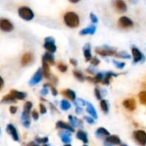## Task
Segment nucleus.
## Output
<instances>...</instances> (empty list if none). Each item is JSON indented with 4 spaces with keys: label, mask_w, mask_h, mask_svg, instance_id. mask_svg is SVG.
<instances>
[{
    "label": "nucleus",
    "mask_w": 146,
    "mask_h": 146,
    "mask_svg": "<svg viewBox=\"0 0 146 146\" xmlns=\"http://www.w3.org/2000/svg\"><path fill=\"white\" fill-rule=\"evenodd\" d=\"M64 21L69 27H76L80 24V18L74 12H68L64 15Z\"/></svg>",
    "instance_id": "obj_1"
},
{
    "label": "nucleus",
    "mask_w": 146,
    "mask_h": 146,
    "mask_svg": "<svg viewBox=\"0 0 146 146\" xmlns=\"http://www.w3.org/2000/svg\"><path fill=\"white\" fill-rule=\"evenodd\" d=\"M18 13H19V15L26 21H30L34 17V14L32 11V9L25 6L19 8Z\"/></svg>",
    "instance_id": "obj_2"
},
{
    "label": "nucleus",
    "mask_w": 146,
    "mask_h": 146,
    "mask_svg": "<svg viewBox=\"0 0 146 146\" xmlns=\"http://www.w3.org/2000/svg\"><path fill=\"white\" fill-rule=\"evenodd\" d=\"M134 139L138 141V143L142 146L146 145V133L144 131L139 130L133 133Z\"/></svg>",
    "instance_id": "obj_3"
},
{
    "label": "nucleus",
    "mask_w": 146,
    "mask_h": 146,
    "mask_svg": "<svg viewBox=\"0 0 146 146\" xmlns=\"http://www.w3.org/2000/svg\"><path fill=\"white\" fill-rule=\"evenodd\" d=\"M44 46L50 53H53V52H55L56 50V46L55 44V39L52 37H47V38H45Z\"/></svg>",
    "instance_id": "obj_4"
},
{
    "label": "nucleus",
    "mask_w": 146,
    "mask_h": 146,
    "mask_svg": "<svg viewBox=\"0 0 146 146\" xmlns=\"http://www.w3.org/2000/svg\"><path fill=\"white\" fill-rule=\"evenodd\" d=\"M43 69L39 68L33 75V77L31 78V80H29V85L30 86H34L36 84H38L41 80H42V77H43Z\"/></svg>",
    "instance_id": "obj_5"
},
{
    "label": "nucleus",
    "mask_w": 146,
    "mask_h": 146,
    "mask_svg": "<svg viewBox=\"0 0 146 146\" xmlns=\"http://www.w3.org/2000/svg\"><path fill=\"white\" fill-rule=\"evenodd\" d=\"M96 52L101 56H113L116 54V50L115 49H112V48H110V47H107V48H101V49H97L96 50Z\"/></svg>",
    "instance_id": "obj_6"
},
{
    "label": "nucleus",
    "mask_w": 146,
    "mask_h": 146,
    "mask_svg": "<svg viewBox=\"0 0 146 146\" xmlns=\"http://www.w3.org/2000/svg\"><path fill=\"white\" fill-rule=\"evenodd\" d=\"M104 145H105V146H113L115 145H121V139H119L118 136L110 135L105 139Z\"/></svg>",
    "instance_id": "obj_7"
},
{
    "label": "nucleus",
    "mask_w": 146,
    "mask_h": 146,
    "mask_svg": "<svg viewBox=\"0 0 146 146\" xmlns=\"http://www.w3.org/2000/svg\"><path fill=\"white\" fill-rule=\"evenodd\" d=\"M0 27H1V29L4 32H11L14 28V26L12 25V23L9 20H6V19H1Z\"/></svg>",
    "instance_id": "obj_8"
},
{
    "label": "nucleus",
    "mask_w": 146,
    "mask_h": 146,
    "mask_svg": "<svg viewBox=\"0 0 146 146\" xmlns=\"http://www.w3.org/2000/svg\"><path fill=\"white\" fill-rule=\"evenodd\" d=\"M6 131L9 134L11 135L12 139L15 140V141H18L19 140V136H18V133H17V131L15 129V127L11 125V124H9L7 126V128H6Z\"/></svg>",
    "instance_id": "obj_9"
},
{
    "label": "nucleus",
    "mask_w": 146,
    "mask_h": 146,
    "mask_svg": "<svg viewBox=\"0 0 146 146\" xmlns=\"http://www.w3.org/2000/svg\"><path fill=\"white\" fill-rule=\"evenodd\" d=\"M123 105H124V107H125L127 110H130V111L134 110L135 108H136L135 100L133 99V98H129V99L125 100V101L123 102Z\"/></svg>",
    "instance_id": "obj_10"
},
{
    "label": "nucleus",
    "mask_w": 146,
    "mask_h": 146,
    "mask_svg": "<svg viewBox=\"0 0 146 146\" xmlns=\"http://www.w3.org/2000/svg\"><path fill=\"white\" fill-rule=\"evenodd\" d=\"M119 23L121 27H133V22L131 19H129L127 16H122L121 17Z\"/></svg>",
    "instance_id": "obj_11"
},
{
    "label": "nucleus",
    "mask_w": 146,
    "mask_h": 146,
    "mask_svg": "<svg viewBox=\"0 0 146 146\" xmlns=\"http://www.w3.org/2000/svg\"><path fill=\"white\" fill-rule=\"evenodd\" d=\"M132 52H133L134 62H139L140 60H142L143 55H142V53L140 52V50H139L138 48L133 46V48H132Z\"/></svg>",
    "instance_id": "obj_12"
},
{
    "label": "nucleus",
    "mask_w": 146,
    "mask_h": 146,
    "mask_svg": "<svg viewBox=\"0 0 146 146\" xmlns=\"http://www.w3.org/2000/svg\"><path fill=\"white\" fill-rule=\"evenodd\" d=\"M10 95L15 98V99H20V100H22L24 99L26 97H27V94L25 92H18V91H15V90H12L10 92Z\"/></svg>",
    "instance_id": "obj_13"
},
{
    "label": "nucleus",
    "mask_w": 146,
    "mask_h": 146,
    "mask_svg": "<svg viewBox=\"0 0 146 146\" xmlns=\"http://www.w3.org/2000/svg\"><path fill=\"white\" fill-rule=\"evenodd\" d=\"M56 127L57 128H61V129H66V130H68V131H70V132H74V128L68 124V123H66V122H64V121H57V123H56Z\"/></svg>",
    "instance_id": "obj_14"
},
{
    "label": "nucleus",
    "mask_w": 146,
    "mask_h": 146,
    "mask_svg": "<svg viewBox=\"0 0 146 146\" xmlns=\"http://www.w3.org/2000/svg\"><path fill=\"white\" fill-rule=\"evenodd\" d=\"M33 60V55L32 53H25L21 58V64L23 66H26L27 64H29Z\"/></svg>",
    "instance_id": "obj_15"
},
{
    "label": "nucleus",
    "mask_w": 146,
    "mask_h": 146,
    "mask_svg": "<svg viewBox=\"0 0 146 146\" xmlns=\"http://www.w3.org/2000/svg\"><path fill=\"white\" fill-rule=\"evenodd\" d=\"M115 6L117 9V10H119L120 12H125L127 10V4L123 1H121V0L115 1Z\"/></svg>",
    "instance_id": "obj_16"
},
{
    "label": "nucleus",
    "mask_w": 146,
    "mask_h": 146,
    "mask_svg": "<svg viewBox=\"0 0 146 146\" xmlns=\"http://www.w3.org/2000/svg\"><path fill=\"white\" fill-rule=\"evenodd\" d=\"M91 45L90 44H86L84 48H83V50H84V55H85V57H86V61H90L92 60V53H91Z\"/></svg>",
    "instance_id": "obj_17"
},
{
    "label": "nucleus",
    "mask_w": 146,
    "mask_h": 146,
    "mask_svg": "<svg viewBox=\"0 0 146 146\" xmlns=\"http://www.w3.org/2000/svg\"><path fill=\"white\" fill-rule=\"evenodd\" d=\"M43 74L44 75L45 78H50V67H49V63L47 62H45L44 60H43Z\"/></svg>",
    "instance_id": "obj_18"
},
{
    "label": "nucleus",
    "mask_w": 146,
    "mask_h": 146,
    "mask_svg": "<svg viewBox=\"0 0 146 146\" xmlns=\"http://www.w3.org/2000/svg\"><path fill=\"white\" fill-rule=\"evenodd\" d=\"M96 136H98V138H102V137H109L110 136V133L104 127H99L97 132H96Z\"/></svg>",
    "instance_id": "obj_19"
},
{
    "label": "nucleus",
    "mask_w": 146,
    "mask_h": 146,
    "mask_svg": "<svg viewBox=\"0 0 146 146\" xmlns=\"http://www.w3.org/2000/svg\"><path fill=\"white\" fill-rule=\"evenodd\" d=\"M76 137H77L80 140H81L82 142H84L85 144L88 143L87 134H86V133H85L84 131H82V130L78 131V133H77V134H76Z\"/></svg>",
    "instance_id": "obj_20"
},
{
    "label": "nucleus",
    "mask_w": 146,
    "mask_h": 146,
    "mask_svg": "<svg viewBox=\"0 0 146 146\" xmlns=\"http://www.w3.org/2000/svg\"><path fill=\"white\" fill-rule=\"evenodd\" d=\"M62 94H63L65 97H67L68 99L72 100V101H74L75 98H76V95H75L74 92H73V91L70 90V89H68V90L62 92Z\"/></svg>",
    "instance_id": "obj_21"
},
{
    "label": "nucleus",
    "mask_w": 146,
    "mask_h": 146,
    "mask_svg": "<svg viewBox=\"0 0 146 146\" xmlns=\"http://www.w3.org/2000/svg\"><path fill=\"white\" fill-rule=\"evenodd\" d=\"M32 107H33L32 103L31 102H27L25 104V105H24V110H23V113H22V116H29Z\"/></svg>",
    "instance_id": "obj_22"
},
{
    "label": "nucleus",
    "mask_w": 146,
    "mask_h": 146,
    "mask_svg": "<svg viewBox=\"0 0 146 146\" xmlns=\"http://www.w3.org/2000/svg\"><path fill=\"white\" fill-rule=\"evenodd\" d=\"M96 31V27L95 26H91L88 27L85 29H83L82 31H80V34L81 35H86V34H93Z\"/></svg>",
    "instance_id": "obj_23"
},
{
    "label": "nucleus",
    "mask_w": 146,
    "mask_h": 146,
    "mask_svg": "<svg viewBox=\"0 0 146 146\" xmlns=\"http://www.w3.org/2000/svg\"><path fill=\"white\" fill-rule=\"evenodd\" d=\"M87 112L93 117V118H98V114H97V111L95 110V108L91 104H88L87 103Z\"/></svg>",
    "instance_id": "obj_24"
},
{
    "label": "nucleus",
    "mask_w": 146,
    "mask_h": 146,
    "mask_svg": "<svg viewBox=\"0 0 146 146\" xmlns=\"http://www.w3.org/2000/svg\"><path fill=\"white\" fill-rule=\"evenodd\" d=\"M43 60H44L48 63L54 64V57H53V55L51 53H45L43 56Z\"/></svg>",
    "instance_id": "obj_25"
},
{
    "label": "nucleus",
    "mask_w": 146,
    "mask_h": 146,
    "mask_svg": "<svg viewBox=\"0 0 146 146\" xmlns=\"http://www.w3.org/2000/svg\"><path fill=\"white\" fill-rule=\"evenodd\" d=\"M68 118H69V120H70V121H71L73 126H75V127H82L83 126L81 121L80 120H78L77 118H73L72 115H69Z\"/></svg>",
    "instance_id": "obj_26"
},
{
    "label": "nucleus",
    "mask_w": 146,
    "mask_h": 146,
    "mask_svg": "<svg viewBox=\"0 0 146 146\" xmlns=\"http://www.w3.org/2000/svg\"><path fill=\"white\" fill-rule=\"evenodd\" d=\"M15 99L10 94L4 96L3 98V99H2V103H8V104H9V103H15Z\"/></svg>",
    "instance_id": "obj_27"
},
{
    "label": "nucleus",
    "mask_w": 146,
    "mask_h": 146,
    "mask_svg": "<svg viewBox=\"0 0 146 146\" xmlns=\"http://www.w3.org/2000/svg\"><path fill=\"white\" fill-rule=\"evenodd\" d=\"M100 106H101V109L104 112V113H108L109 111V105H108V103L106 100H102L101 103H100Z\"/></svg>",
    "instance_id": "obj_28"
},
{
    "label": "nucleus",
    "mask_w": 146,
    "mask_h": 146,
    "mask_svg": "<svg viewBox=\"0 0 146 146\" xmlns=\"http://www.w3.org/2000/svg\"><path fill=\"white\" fill-rule=\"evenodd\" d=\"M61 139H62V141L67 145H68L70 142H71V138H70V135H68V133H63L62 134L61 136Z\"/></svg>",
    "instance_id": "obj_29"
},
{
    "label": "nucleus",
    "mask_w": 146,
    "mask_h": 146,
    "mask_svg": "<svg viewBox=\"0 0 146 146\" xmlns=\"http://www.w3.org/2000/svg\"><path fill=\"white\" fill-rule=\"evenodd\" d=\"M139 100H140V103L146 106V92L145 91H143L141 92L139 94Z\"/></svg>",
    "instance_id": "obj_30"
},
{
    "label": "nucleus",
    "mask_w": 146,
    "mask_h": 146,
    "mask_svg": "<svg viewBox=\"0 0 146 146\" xmlns=\"http://www.w3.org/2000/svg\"><path fill=\"white\" fill-rule=\"evenodd\" d=\"M70 107H71V105L68 103V101H67V100H62V102H61V108H62V110H68Z\"/></svg>",
    "instance_id": "obj_31"
},
{
    "label": "nucleus",
    "mask_w": 146,
    "mask_h": 146,
    "mask_svg": "<svg viewBox=\"0 0 146 146\" xmlns=\"http://www.w3.org/2000/svg\"><path fill=\"white\" fill-rule=\"evenodd\" d=\"M115 56H118V57H121V58H127V59H129V58H130V55H128V54H127V52H125V51H121V52H120V53H116Z\"/></svg>",
    "instance_id": "obj_32"
},
{
    "label": "nucleus",
    "mask_w": 146,
    "mask_h": 146,
    "mask_svg": "<svg viewBox=\"0 0 146 146\" xmlns=\"http://www.w3.org/2000/svg\"><path fill=\"white\" fill-rule=\"evenodd\" d=\"M35 140H36V142H37V143H38V144H44V145H45L46 143H48L49 139H48L47 137L43 138V139H40V138L37 137V138L35 139Z\"/></svg>",
    "instance_id": "obj_33"
},
{
    "label": "nucleus",
    "mask_w": 146,
    "mask_h": 146,
    "mask_svg": "<svg viewBox=\"0 0 146 146\" xmlns=\"http://www.w3.org/2000/svg\"><path fill=\"white\" fill-rule=\"evenodd\" d=\"M74 76L79 80H85V77L83 76V74L80 72V71H74Z\"/></svg>",
    "instance_id": "obj_34"
},
{
    "label": "nucleus",
    "mask_w": 146,
    "mask_h": 146,
    "mask_svg": "<svg viewBox=\"0 0 146 146\" xmlns=\"http://www.w3.org/2000/svg\"><path fill=\"white\" fill-rule=\"evenodd\" d=\"M57 68H58V69L61 71V72H66L67 71V69H68V67L65 65V64H63V63H62V62H60L58 65H57Z\"/></svg>",
    "instance_id": "obj_35"
},
{
    "label": "nucleus",
    "mask_w": 146,
    "mask_h": 146,
    "mask_svg": "<svg viewBox=\"0 0 146 146\" xmlns=\"http://www.w3.org/2000/svg\"><path fill=\"white\" fill-rule=\"evenodd\" d=\"M113 62H114V64H115L118 68H123L124 66H125V62H115V61H113Z\"/></svg>",
    "instance_id": "obj_36"
},
{
    "label": "nucleus",
    "mask_w": 146,
    "mask_h": 146,
    "mask_svg": "<svg viewBox=\"0 0 146 146\" xmlns=\"http://www.w3.org/2000/svg\"><path fill=\"white\" fill-rule=\"evenodd\" d=\"M95 95H96V97H97L98 99L100 100L102 98V94H101V92H100V91H99L98 88H96L95 89Z\"/></svg>",
    "instance_id": "obj_37"
},
{
    "label": "nucleus",
    "mask_w": 146,
    "mask_h": 146,
    "mask_svg": "<svg viewBox=\"0 0 146 146\" xmlns=\"http://www.w3.org/2000/svg\"><path fill=\"white\" fill-rule=\"evenodd\" d=\"M90 17H91V20L92 21V22H94V23H97L98 21V17L93 14V13H92L91 15H90Z\"/></svg>",
    "instance_id": "obj_38"
},
{
    "label": "nucleus",
    "mask_w": 146,
    "mask_h": 146,
    "mask_svg": "<svg viewBox=\"0 0 146 146\" xmlns=\"http://www.w3.org/2000/svg\"><path fill=\"white\" fill-rule=\"evenodd\" d=\"M92 64L94 65V66H98L99 64V60L97 57H93L92 59Z\"/></svg>",
    "instance_id": "obj_39"
},
{
    "label": "nucleus",
    "mask_w": 146,
    "mask_h": 146,
    "mask_svg": "<svg viewBox=\"0 0 146 146\" xmlns=\"http://www.w3.org/2000/svg\"><path fill=\"white\" fill-rule=\"evenodd\" d=\"M45 86H50V87H51V92H52L53 96H56V95H57V91H56V89L55 87L51 86L50 84H45Z\"/></svg>",
    "instance_id": "obj_40"
},
{
    "label": "nucleus",
    "mask_w": 146,
    "mask_h": 146,
    "mask_svg": "<svg viewBox=\"0 0 146 146\" xmlns=\"http://www.w3.org/2000/svg\"><path fill=\"white\" fill-rule=\"evenodd\" d=\"M39 108H40V112H41V114H45L46 113V108L44 106V104H39Z\"/></svg>",
    "instance_id": "obj_41"
},
{
    "label": "nucleus",
    "mask_w": 146,
    "mask_h": 146,
    "mask_svg": "<svg viewBox=\"0 0 146 146\" xmlns=\"http://www.w3.org/2000/svg\"><path fill=\"white\" fill-rule=\"evenodd\" d=\"M32 115H33V118L34 119V121H37V120L38 119V112H37L36 110L33 111Z\"/></svg>",
    "instance_id": "obj_42"
},
{
    "label": "nucleus",
    "mask_w": 146,
    "mask_h": 146,
    "mask_svg": "<svg viewBox=\"0 0 146 146\" xmlns=\"http://www.w3.org/2000/svg\"><path fill=\"white\" fill-rule=\"evenodd\" d=\"M85 120L87 121V122H89V123H91V124H93L94 123V120L92 119V118H91V117H88V116H85Z\"/></svg>",
    "instance_id": "obj_43"
},
{
    "label": "nucleus",
    "mask_w": 146,
    "mask_h": 146,
    "mask_svg": "<svg viewBox=\"0 0 146 146\" xmlns=\"http://www.w3.org/2000/svg\"><path fill=\"white\" fill-rule=\"evenodd\" d=\"M9 111H10L11 114H15V113L17 111V107H15V106H11L10 109H9Z\"/></svg>",
    "instance_id": "obj_44"
},
{
    "label": "nucleus",
    "mask_w": 146,
    "mask_h": 146,
    "mask_svg": "<svg viewBox=\"0 0 146 146\" xmlns=\"http://www.w3.org/2000/svg\"><path fill=\"white\" fill-rule=\"evenodd\" d=\"M41 94L42 95H44V96H45V95H47L48 94V88H43L42 89V91H41Z\"/></svg>",
    "instance_id": "obj_45"
},
{
    "label": "nucleus",
    "mask_w": 146,
    "mask_h": 146,
    "mask_svg": "<svg viewBox=\"0 0 146 146\" xmlns=\"http://www.w3.org/2000/svg\"><path fill=\"white\" fill-rule=\"evenodd\" d=\"M70 62H71V63H72L73 65L77 66V61H76V60H74V59L71 58V59H70Z\"/></svg>",
    "instance_id": "obj_46"
},
{
    "label": "nucleus",
    "mask_w": 146,
    "mask_h": 146,
    "mask_svg": "<svg viewBox=\"0 0 146 146\" xmlns=\"http://www.w3.org/2000/svg\"><path fill=\"white\" fill-rule=\"evenodd\" d=\"M75 111H76L77 114H80V113L82 112V109H81L80 107H77V109L75 110Z\"/></svg>",
    "instance_id": "obj_47"
},
{
    "label": "nucleus",
    "mask_w": 146,
    "mask_h": 146,
    "mask_svg": "<svg viewBox=\"0 0 146 146\" xmlns=\"http://www.w3.org/2000/svg\"><path fill=\"white\" fill-rule=\"evenodd\" d=\"M27 146H38L37 144H35V143H33V142H31V143H29Z\"/></svg>",
    "instance_id": "obj_48"
},
{
    "label": "nucleus",
    "mask_w": 146,
    "mask_h": 146,
    "mask_svg": "<svg viewBox=\"0 0 146 146\" xmlns=\"http://www.w3.org/2000/svg\"><path fill=\"white\" fill-rule=\"evenodd\" d=\"M3 80L1 79V89L3 88Z\"/></svg>",
    "instance_id": "obj_49"
},
{
    "label": "nucleus",
    "mask_w": 146,
    "mask_h": 146,
    "mask_svg": "<svg viewBox=\"0 0 146 146\" xmlns=\"http://www.w3.org/2000/svg\"><path fill=\"white\" fill-rule=\"evenodd\" d=\"M121 146H127V145H126L125 144H123V145H121Z\"/></svg>",
    "instance_id": "obj_50"
},
{
    "label": "nucleus",
    "mask_w": 146,
    "mask_h": 146,
    "mask_svg": "<svg viewBox=\"0 0 146 146\" xmlns=\"http://www.w3.org/2000/svg\"><path fill=\"white\" fill-rule=\"evenodd\" d=\"M43 146H50V145H47V144H45V145H44Z\"/></svg>",
    "instance_id": "obj_51"
},
{
    "label": "nucleus",
    "mask_w": 146,
    "mask_h": 146,
    "mask_svg": "<svg viewBox=\"0 0 146 146\" xmlns=\"http://www.w3.org/2000/svg\"><path fill=\"white\" fill-rule=\"evenodd\" d=\"M64 146H71V145H70L68 144V145H64Z\"/></svg>",
    "instance_id": "obj_52"
},
{
    "label": "nucleus",
    "mask_w": 146,
    "mask_h": 146,
    "mask_svg": "<svg viewBox=\"0 0 146 146\" xmlns=\"http://www.w3.org/2000/svg\"><path fill=\"white\" fill-rule=\"evenodd\" d=\"M85 146H86V145H85Z\"/></svg>",
    "instance_id": "obj_53"
}]
</instances>
